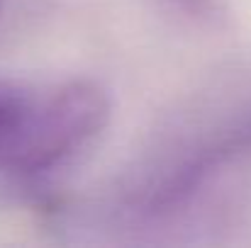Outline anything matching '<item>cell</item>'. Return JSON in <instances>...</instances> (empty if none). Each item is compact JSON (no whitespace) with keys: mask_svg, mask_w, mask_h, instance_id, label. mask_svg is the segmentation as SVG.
<instances>
[{"mask_svg":"<svg viewBox=\"0 0 251 248\" xmlns=\"http://www.w3.org/2000/svg\"><path fill=\"white\" fill-rule=\"evenodd\" d=\"M110 122V97L93 81H69L37 95L27 124L0 168L17 175L47 173L85 149Z\"/></svg>","mask_w":251,"mask_h":248,"instance_id":"6da1fadb","label":"cell"},{"mask_svg":"<svg viewBox=\"0 0 251 248\" xmlns=\"http://www.w3.org/2000/svg\"><path fill=\"white\" fill-rule=\"evenodd\" d=\"M34 102V92L12 81H0V163L17 144L29 110Z\"/></svg>","mask_w":251,"mask_h":248,"instance_id":"7a4b0ae2","label":"cell"},{"mask_svg":"<svg viewBox=\"0 0 251 248\" xmlns=\"http://www.w3.org/2000/svg\"><path fill=\"white\" fill-rule=\"evenodd\" d=\"M168 2L190 20L207 27H222L232 17V0H168Z\"/></svg>","mask_w":251,"mask_h":248,"instance_id":"3957f363","label":"cell"},{"mask_svg":"<svg viewBox=\"0 0 251 248\" xmlns=\"http://www.w3.org/2000/svg\"><path fill=\"white\" fill-rule=\"evenodd\" d=\"M2 5H5V0H0V15H2Z\"/></svg>","mask_w":251,"mask_h":248,"instance_id":"277c9868","label":"cell"}]
</instances>
